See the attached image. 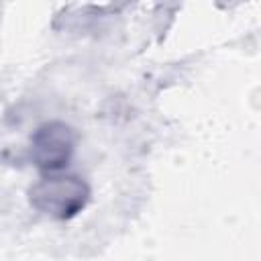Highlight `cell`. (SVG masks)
Masks as SVG:
<instances>
[{
    "label": "cell",
    "instance_id": "1",
    "mask_svg": "<svg viewBox=\"0 0 261 261\" xmlns=\"http://www.w3.org/2000/svg\"><path fill=\"white\" fill-rule=\"evenodd\" d=\"M90 135L73 120L51 114L35 124L18 159L33 167L35 179L27 188L29 204L39 218L65 226L77 220L94 202Z\"/></svg>",
    "mask_w": 261,
    "mask_h": 261
}]
</instances>
